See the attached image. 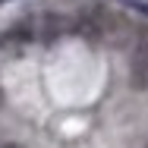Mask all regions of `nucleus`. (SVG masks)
Returning a JSON list of instances; mask_svg holds the SVG:
<instances>
[{
    "mask_svg": "<svg viewBox=\"0 0 148 148\" xmlns=\"http://www.w3.org/2000/svg\"><path fill=\"white\" fill-rule=\"evenodd\" d=\"M73 29L79 32L82 38H88L91 44H110L120 47L129 41L132 35V22L126 19V13L107 10V6H88L73 19Z\"/></svg>",
    "mask_w": 148,
    "mask_h": 148,
    "instance_id": "obj_1",
    "label": "nucleus"
},
{
    "mask_svg": "<svg viewBox=\"0 0 148 148\" xmlns=\"http://www.w3.org/2000/svg\"><path fill=\"white\" fill-rule=\"evenodd\" d=\"M0 101H3V91H0Z\"/></svg>",
    "mask_w": 148,
    "mask_h": 148,
    "instance_id": "obj_2",
    "label": "nucleus"
}]
</instances>
